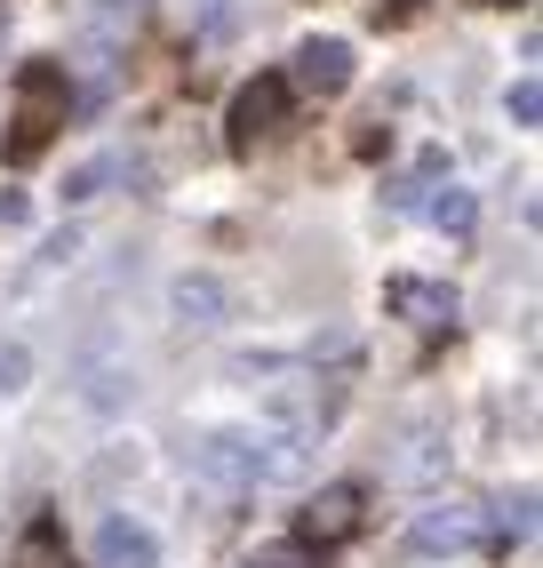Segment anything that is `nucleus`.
<instances>
[{
    "label": "nucleus",
    "mask_w": 543,
    "mask_h": 568,
    "mask_svg": "<svg viewBox=\"0 0 543 568\" xmlns=\"http://www.w3.org/2000/svg\"><path fill=\"white\" fill-rule=\"evenodd\" d=\"M64 129V72L57 64H24L17 72V121H9V153L32 161L41 144Z\"/></svg>",
    "instance_id": "1"
},
{
    "label": "nucleus",
    "mask_w": 543,
    "mask_h": 568,
    "mask_svg": "<svg viewBox=\"0 0 543 568\" xmlns=\"http://www.w3.org/2000/svg\"><path fill=\"white\" fill-rule=\"evenodd\" d=\"M288 104H296L288 72H256V81H240V89H232V112H224L232 144H240V153H256L264 136H280V129H288Z\"/></svg>",
    "instance_id": "2"
},
{
    "label": "nucleus",
    "mask_w": 543,
    "mask_h": 568,
    "mask_svg": "<svg viewBox=\"0 0 543 568\" xmlns=\"http://www.w3.org/2000/svg\"><path fill=\"white\" fill-rule=\"evenodd\" d=\"M352 41H336V32H313V41H296V57H288V89L296 97H344L352 89Z\"/></svg>",
    "instance_id": "3"
},
{
    "label": "nucleus",
    "mask_w": 543,
    "mask_h": 568,
    "mask_svg": "<svg viewBox=\"0 0 543 568\" xmlns=\"http://www.w3.org/2000/svg\"><path fill=\"white\" fill-rule=\"evenodd\" d=\"M480 505H463V497H448V505H423L416 513V528H408V545L423 552V560H455V552H472L480 545Z\"/></svg>",
    "instance_id": "4"
},
{
    "label": "nucleus",
    "mask_w": 543,
    "mask_h": 568,
    "mask_svg": "<svg viewBox=\"0 0 543 568\" xmlns=\"http://www.w3.org/2000/svg\"><path fill=\"white\" fill-rule=\"evenodd\" d=\"M360 520H368V488L360 480H328L320 497H304V545H344V537H360Z\"/></svg>",
    "instance_id": "5"
},
{
    "label": "nucleus",
    "mask_w": 543,
    "mask_h": 568,
    "mask_svg": "<svg viewBox=\"0 0 543 568\" xmlns=\"http://www.w3.org/2000/svg\"><path fill=\"white\" fill-rule=\"evenodd\" d=\"M192 473L208 488H256V433H201L192 440Z\"/></svg>",
    "instance_id": "6"
},
{
    "label": "nucleus",
    "mask_w": 543,
    "mask_h": 568,
    "mask_svg": "<svg viewBox=\"0 0 543 568\" xmlns=\"http://www.w3.org/2000/svg\"><path fill=\"white\" fill-rule=\"evenodd\" d=\"M96 568H161V537L129 513H104L96 520Z\"/></svg>",
    "instance_id": "7"
},
{
    "label": "nucleus",
    "mask_w": 543,
    "mask_h": 568,
    "mask_svg": "<svg viewBox=\"0 0 543 568\" xmlns=\"http://www.w3.org/2000/svg\"><path fill=\"white\" fill-rule=\"evenodd\" d=\"M168 313H176L184 328H216V321L232 313V296H224L216 273H176V281H168Z\"/></svg>",
    "instance_id": "8"
},
{
    "label": "nucleus",
    "mask_w": 543,
    "mask_h": 568,
    "mask_svg": "<svg viewBox=\"0 0 543 568\" xmlns=\"http://www.w3.org/2000/svg\"><path fill=\"white\" fill-rule=\"evenodd\" d=\"M383 296H392V313H408L416 328H455V288H440V281H392Z\"/></svg>",
    "instance_id": "9"
},
{
    "label": "nucleus",
    "mask_w": 543,
    "mask_h": 568,
    "mask_svg": "<svg viewBox=\"0 0 543 568\" xmlns=\"http://www.w3.org/2000/svg\"><path fill=\"white\" fill-rule=\"evenodd\" d=\"M9 568H72V552H64V537H57V520H32V537L17 545Z\"/></svg>",
    "instance_id": "10"
},
{
    "label": "nucleus",
    "mask_w": 543,
    "mask_h": 568,
    "mask_svg": "<svg viewBox=\"0 0 543 568\" xmlns=\"http://www.w3.org/2000/svg\"><path fill=\"white\" fill-rule=\"evenodd\" d=\"M472 216H480V201L472 193H463V184H440V193H432V224H440V233H472Z\"/></svg>",
    "instance_id": "11"
},
{
    "label": "nucleus",
    "mask_w": 543,
    "mask_h": 568,
    "mask_svg": "<svg viewBox=\"0 0 543 568\" xmlns=\"http://www.w3.org/2000/svg\"><path fill=\"white\" fill-rule=\"evenodd\" d=\"M112 176H121V153H96V161H81V169L64 176V201H96Z\"/></svg>",
    "instance_id": "12"
},
{
    "label": "nucleus",
    "mask_w": 543,
    "mask_h": 568,
    "mask_svg": "<svg viewBox=\"0 0 543 568\" xmlns=\"http://www.w3.org/2000/svg\"><path fill=\"white\" fill-rule=\"evenodd\" d=\"M503 112H512V129H535V121H543V81H535V72L503 89Z\"/></svg>",
    "instance_id": "13"
},
{
    "label": "nucleus",
    "mask_w": 543,
    "mask_h": 568,
    "mask_svg": "<svg viewBox=\"0 0 543 568\" xmlns=\"http://www.w3.org/2000/svg\"><path fill=\"white\" fill-rule=\"evenodd\" d=\"M32 385V345L24 336H0V393H24Z\"/></svg>",
    "instance_id": "14"
},
{
    "label": "nucleus",
    "mask_w": 543,
    "mask_h": 568,
    "mask_svg": "<svg viewBox=\"0 0 543 568\" xmlns=\"http://www.w3.org/2000/svg\"><path fill=\"white\" fill-rule=\"evenodd\" d=\"M527 528H535V488H520V497L503 505V537H527Z\"/></svg>",
    "instance_id": "15"
}]
</instances>
